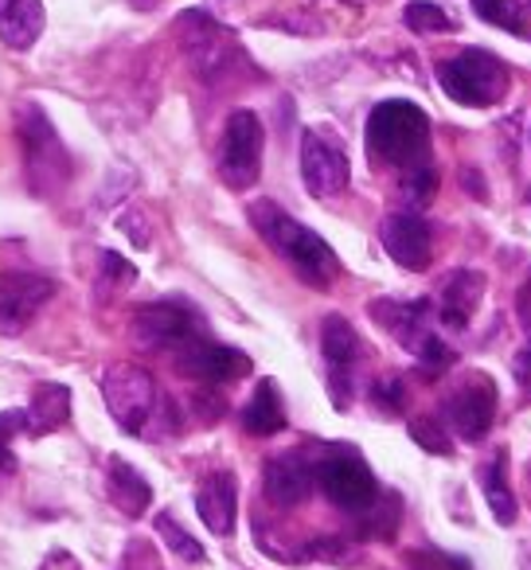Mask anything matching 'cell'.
Instances as JSON below:
<instances>
[{
  "label": "cell",
  "mask_w": 531,
  "mask_h": 570,
  "mask_svg": "<svg viewBox=\"0 0 531 570\" xmlns=\"http://www.w3.org/2000/svg\"><path fill=\"white\" fill-rule=\"evenodd\" d=\"M321 352H325V364H328V391H333L336 411H348L356 367L364 360V341L352 328V321L336 317V313L321 321Z\"/></svg>",
  "instance_id": "11"
},
{
  "label": "cell",
  "mask_w": 531,
  "mask_h": 570,
  "mask_svg": "<svg viewBox=\"0 0 531 570\" xmlns=\"http://www.w3.org/2000/svg\"><path fill=\"white\" fill-rule=\"evenodd\" d=\"M411 438L422 445L426 453H450L453 450V442H450V434H445V426L437 419H411Z\"/></svg>",
  "instance_id": "33"
},
{
  "label": "cell",
  "mask_w": 531,
  "mask_h": 570,
  "mask_svg": "<svg viewBox=\"0 0 531 570\" xmlns=\"http://www.w3.org/2000/svg\"><path fill=\"white\" fill-rule=\"evenodd\" d=\"M383 250L399 262L403 269H426L434 258V235H430L426 215L419 212H395L380 227Z\"/></svg>",
  "instance_id": "14"
},
{
  "label": "cell",
  "mask_w": 531,
  "mask_h": 570,
  "mask_svg": "<svg viewBox=\"0 0 531 570\" xmlns=\"http://www.w3.org/2000/svg\"><path fill=\"white\" fill-rule=\"evenodd\" d=\"M102 399L126 434H145L160 411L157 380L137 364H110L102 372Z\"/></svg>",
  "instance_id": "6"
},
{
  "label": "cell",
  "mask_w": 531,
  "mask_h": 570,
  "mask_svg": "<svg viewBox=\"0 0 531 570\" xmlns=\"http://www.w3.org/2000/svg\"><path fill=\"white\" fill-rule=\"evenodd\" d=\"M411 570H469V562L453 559V554H442V551H419V554H411Z\"/></svg>",
  "instance_id": "35"
},
{
  "label": "cell",
  "mask_w": 531,
  "mask_h": 570,
  "mask_svg": "<svg viewBox=\"0 0 531 570\" xmlns=\"http://www.w3.org/2000/svg\"><path fill=\"white\" fill-rule=\"evenodd\" d=\"M134 277H137V269L129 266L121 254L102 250V262H98V289H102V297L121 294L126 285H134Z\"/></svg>",
  "instance_id": "28"
},
{
  "label": "cell",
  "mask_w": 531,
  "mask_h": 570,
  "mask_svg": "<svg viewBox=\"0 0 531 570\" xmlns=\"http://www.w3.org/2000/svg\"><path fill=\"white\" fill-rule=\"evenodd\" d=\"M129 333L141 348L149 352H168V356H180L184 348H191L196 341H204L207 325L191 305H180V302H153V305H141L129 321Z\"/></svg>",
  "instance_id": "7"
},
{
  "label": "cell",
  "mask_w": 531,
  "mask_h": 570,
  "mask_svg": "<svg viewBox=\"0 0 531 570\" xmlns=\"http://www.w3.org/2000/svg\"><path fill=\"white\" fill-rule=\"evenodd\" d=\"M317 484L336 508L352 515H364L367 508H375V500L383 497L375 473L367 469V461L352 450H333L317 461Z\"/></svg>",
  "instance_id": "9"
},
{
  "label": "cell",
  "mask_w": 531,
  "mask_h": 570,
  "mask_svg": "<svg viewBox=\"0 0 531 570\" xmlns=\"http://www.w3.org/2000/svg\"><path fill=\"white\" fill-rule=\"evenodd\" d=\"M48 28L43 0H0V43L9 51H32Z\"/></svg>",
  "instance_id": "19"
},
{
  "label": "cell",
  "mask_w": 531,
  "mask_h": 570,
  "mask_svg": "<svg viewBox=\"0 0 531 570\" xmlns=\"http://www.w3.org/2000/svg\"><path fill=\"white\" fill-rule=\"evenodd\" d=\"M399 508H403V504H399L395 492H387V497L375 500V508H367V512H364V531H367V535H383V539L395 535Z\"/></svg>",
  "instance_id": "29"
},
{
  "label": "cell",
  "mask_w": 531,
  "mask_h": 570,
  "mask_svg": "<svg viewBox=\"0 0 531 570\" xmlns=\"http://www.w3.org/2000/svg\"><path fill=\"white\" fill-rule=\"evenodd\" d=\"M481 489H484V500H489V512L496 523H515V497L508 489V453L496 450L481 469Z\"/></svg>",
  "instance_id": "24"
},
{
  "label": "cell",
  "mask_w": 531,
  "mask_h": 570,
  "mask_svg": "<svg viewBox=\"0 0 531 570\" xmlns=\"http://www.w3.org/2000/svg\"><path fill=\"white\" fill-rule=\"evenodd\" d=\"M56 277L4 269L0 274V336H20L36 321V313L56 297Z\"/></svg>",
  "instance_id": "10"
},
{
  "label": "cell",
  "mask_w": 531,
  "mask_h": 570,
  "mask_svg": "<svg viewBox=\"0 0 531 570\" xmlns=\"http://www.w3.org/2000/svg\"><path fill=\"white\" fill-rule=\"evenodd\" d=\"M481 294H484V277L476 269H453V274H445L442 289H437V321L445 328H453V333L469 328L476 305H481Z\"/></svg>",
  "instance_id": "17"
},
{
  "label": "cell",
  "mask_w": 531,
  "mask_h": 570,
  "mask_svg": "<svg viewBox=\"0 0 531 570\" xmlns=\"http://www.w3.org/2000/svg\"><path fill=\"white\" fill-rule=\"evenodd\" d=\"M24 414H28V434L36 438L51 434V430L67 426V419H71V391L63 383H40L32 391V399H28Z\"/></svg>",
  "instance_id": "23"
},
{
  "label": "cell",
  "mask_w": 531,
  "mask_h": 570,
  "mask_svg": "<svg viewBox=\"0 0 531 570\" xmlns=\"http://www.w3.org/2000/svg\"><path fill=\"white\" fill-rule=\"evenodd\" d=\"M235 508H238V484L230 473H212L196 492V512L215 535L235 531Z\"/></svg>",
  "instance_id": "20"
},
{
  "label": "cell",
  "mask_w": 531,
  "mask_h": 570,
  "mask_svg": "<svg viewBox=\"0 0 531 570\" xmlns=\"http://www.w3.org/2000/svg\"><path fill=\"white\" fill-rule=\"evenodd\" d=\"M372 321L387 328V333L411 352H419L422 344L430 341V333H426L430 302L426 297H419V302H372Z\"/></svg>",
  "instance_id": "18"
},
{
  "label": "cell",
  "mask_w": 531,
  "mask_h": 570,
  "mask_svg": "<svg viewBox=\"0 0 531 570\" xmlns=\"http://www.w3.org/2000/svg\"><path fill=\"white\" fill-rule=\"evenodd\" d=\"M372 403L380 406L383 414H399V411H403V383H399V380H380L372 387Z\"/></svg>",
  "instance_id": "34"
},
{
  "label": "cell",
  "mask_w": 531,
  "mask_h": 570,
  "mask_svg": "<svg viewBox=\"0 0 531 570\" xmlns=\"http://www.w3.org/2000/svg\"><path fill=\"white\" fill-rule=\"evenodd\" d=\"M520 562H523V570H531V547H523V559Z\"/></svg>",
  "instance_id": "39"
},
{
  "label": "cell",
  "mask_w": 531,
  "mask_h": 570,
  "mask_svg": "<svg viewBox=\"0 0 531 570\" xmlns=\"http://www.w3.org/2000/svg\"><path fill=\"white\" fill-rule=\"evenodd\" d=\"M243 430L254 438H271L286 430V403H282V391L274 380H258L250 403L243 406Z\"/></svg>",
  "instance_id": "22"
},
{
  "label": "cell",
  "mask_w": 531,
  "mask_h": 570,
  "mask_svg": "<svg viewBox=\"0 0 531 570\" xmlns=\"http://www.w3.org/2000/svg\"><path fill=\"white\" fill-rule=\"evenodd\" d=\"M515 321H520L523 336H528V348H531V274L523 277L520 294H515Z\"/></svg>",
  "instance_id": "36"
},
{
  "label": "cell",
  "mask_w": 531,
  "mask_h": 570,
  "mask_svg": "<svg viewBox=\"0 0 531 570\" xmlns=\"http://www.w3.org/2000/svg\"><path fill=\"white\" fill-rule=\"evenodd\" d=\"M461 180H465V191L476 199H489V188H484V176L473 173V168H461Z\"/></svg>",
  "instance_id": "37"
},
{
  "label": "cell",
  "mask_w": 531,
  "mask_h": 570,
  "mask_svg": "<svg viewBox=\"0 0 531 570\" xmlns=\"http://www.w3.org/2000/svg\"><path fill=\"white\" fill-rule=\"evenodd\" d=\"M157 535L168 543V551L176 554V559L184 562H204V547L196 543V539L188 535V531L180 528V520H176L173 512H160L157 515Z\"/></svg>",
  "instance_id": "27"
},
{
  "label": "cell",
  "mask_w": 531,
  "mask_h": 570,
  "mask_svg": "<svg viewBox=\"0 0 531 570\" xmlns=\"http://www.w3.org/2000/svg\"><path fill=\"white\" fill-rule=\"evenodd\" d=\"M17 137H20V149H24L20 160H24L28 191L40 199L63 196V188L75 176V160L40 102L17 106Z\"/></svg>",
  "instance_id": "3"
},
{
  "label": "cell",
  "mask_w": 531,
  "mask_h": 570,
  "mask_svg": "<svg viewBox=\"0 0 531 570\" xmlns=\"http://www.w3.org/2000/svg\"><path fill=\"white\" fill-rule=\"evenodd\" d=\"M129 4H134L137 12H153L160 4V0H129Z\"/></svg>",
  "instance_id": "38"
},
{
  "label": "cell",
  "mask_w": 531,
  "mask_h": 570,
  "mask_svg": "<svg viewBox=\"0 0 531 570\" xmlns=\"http://www.w3.org/2000/svg\"><path fill=\"white\" fill-rule=\"evenodd\" d=\"M496 383L489 375H469L458 391L445 395V419H450L453 434L465 442H481L496 419Z\"/></svg>",
  "instance_id": "13"
},
{
  "label": "cell",
  "mask_w": 531,
  "mask_h": 570,
  "mask_svg": "<svg viewBox=\"0 0 531 570\" xmlns=\"http://www.w3.org/2000/svg\"><path fill=\"white\" fill-rule=\"evenodd\" d=\"M403 24L411 28V32L434 36V32H453L458 20H453L445 9H437V4H430V0H414V4L403 9Z\"/></svg>",
  "instance_id": "26"
},
{
  "label": "cell",
  "mask_w": 531,
  "mask_h": 570,
  "mask_svg": "<svg viewBox=\"0 0 531 570\" xmlns=\"http://www.w3.org/2000/svg\"><path fill=\"white\" fill-rule=\"evenodd\" d=\"M176 43H180L184 59L204 82H223L230 75L246 71V51L238 40L204 9H188L176 17Z\"/></svg>",
  "instance_id": "4"
},
{
  "label": "cell",
  "mask_w": 531,
  "mask_h": 570,
  "mask_svg": "<svg viewBox=\"0 0 531 570\" xmlns=\"http://www.w3.org/2000/svg\"><path fill=\"white\" fill-rule=\"evenodd\" d=\"M106 492H110L114 508H118L121 515H129V520L145 515V508L153 504L149 481L121 458H110V465H106Z\"/></svg>",
  "instance_id": "21"
},
{
  "label": "cell",
  "mask_w": 531,
  "mask_h": 570,
  "mask_svg": "<svg viewBox=\"0 0 531 570\" xmlns=\"http://www.w3.org/2000/svg\"><path fill=\"white\" fill-rule=\"evenodd\" d=\"M473 12L481 20H489V24L520 36V40H531V32H528V24H523V12H520L515 0H473Z\"/></svg>",
  "instance_id": "25"
},
{
  "label": "cell",
  "mask_w": 531,
  "mask_h": 570,
  "mask_svg": "<svg viewBox=\"0 0 531 570\" xmlns=\"http://www.w3.org/2000/svg\"><path fill=\"white\" fill-rule=\"evenodd\" d=\"M246 215H250V227L258 230L262 243L271 246L305 285L328 289V285L336 282V274H341L336 250L313 227L294 219L282 204H274V199H254V204L246 207Z\"/></svg>",
  "instance_id": "1"
},
{
  "label": "cell",
  "mask_w": 531,
  "mask_h": 570,
  "mask_svg": "<svg viewBox=\"0 0 531 570\" xmlns=\"http://www.w3.org/2000/svg\"><path fill=\"white\" fill-rule=\"evenodd\" d=\"M528 199H531V191H528Z\"/></svg>",
  "instance_id": "41"
},
{
  "label": "cell",
  "mask_w": 531,
  "mask_h": 570,
  "mask_svg": "<svg viewBox=\"0 0 531 570\" xmlns=\"http://www.w3.org/2000/svg\"><path fill=\"white\" fill-rule=\"evenodd\" d=\"M262 489H266V500L278 508L305 504L309 492L317 489V461H309L305 453H278L266 461Z\"/></svg>",
  "instance_id": "15"
},
{
  "label": "cell",
  "mask_w": 531,
  "mask_h": 570,
  "mask_svg": "<svg viewBox=\"0 0 531 570\" xmlns=\"http://www.w3.org/2000/svg\"><path fill=\"white\" fill-rule=\"evenodd\" d=\"M367 153L375 165L414 173L430 165V114L406 98H387L367 118Z\"/></svg>",
  "instance_id": "2"
},
{
  "label": "cell",
  "mask_w": 531,
  "mask_h": 570,
  "mask_svg": "<svg viewBox=\"0 0 531 570\" xmlns=\"http://www.w3.org/2000/svg\"><path fill=\"white\" fill-rule=\"evenodd\" d=\"M414 356H419L422 375H426V380H437V375H445L453 364H458V352H453L445 341H437V336H430V341L422 344V348L414 352Z\"/></svg>",
  "instance_id": "30"
},
{
  "label": "cell",
  "mask_w": 531,
  "mask_h": 570,
  "mask_svg": "<svg viewBox=\"0 0 531 570\" xmlns=\"http://www.w3.org/2000/svg\"><path fill=\"white\" fill-rule=\"evenodd\" d=\"M434 191H437V173L430 165L414 168V173H403V188H399V196H403L406 204H414V212H419V207H426Z\"/></svg>",
  "instance_id": "31"
},
{
  "label": "cell",
  "mask_w": 531,
  "mask_h": 570,
  "mask_svg": "<svg viewBox=\"0 0 531 570\" xmlns=\"http://www.w3.org/2000/svg\"><path fill=\"white\" fill-rule=\"evenodd\" d=\"M528 481H531V465H528Z\"/></svg>",
  "instance_id": "40"
},
{
  "label": "cell",
  "mask_w": 531,
  "mask_h": 570,
  "mask_svg": "<svg viewBox=\"0 0 531 570\" xmlns=\"http://www.w3.org/2000/svg\"><path fill=\"white\" fill-rule=\"evenodd\" d=\"M262 145H266V129H262L258 114L235 110L223 126L219 141V176L227 188L246 191L258 184L262 176Z\"/></svg>",
  "instance_id": "8"
},
{
  "label": "cell",
  "mask_w": 531,
  "mask_h": 570,
  "mask_svg": "<svg viewBox=\"0 0 531 570\" xmlns=\"http://www.w3.org/2000/svg\"><path fill=\"white\" fill-rule=\"evenodd\" d=\"M434 75L437 87L445 90V98H453L465 110H489V106L504 102L508 90H512L508 67L484 48H465L458 56L442 59Z\"/></svg>",
  "instance_id": "5"
},
{
  "label": "cell",
  "mask_w": 531,
  "mask_h": 570,
  "mask_svg": "<svg viewBox=\"0 0 531 570\" xmlns=\"http://www.w3.org/2000/svg\"><path fill=\"white\" fill-rule=\"evenodd\" d=\"M302 180L313 199H336L348 188V157L321 129L302 134Z\"/></svg>",
  "instance_id": "12"
},
{
  "label": "cell",
  "mask_w": 531,
  "mask_h": 570,
  "mask_svg": "<svg viewBox=\"0 0 531 570\" xmlns=\"http://www.w3.org/2000/svg\"><path fill=\"white\" fill-rule=\"evenodd\" d=\"M20 430H28V414L24 411H4L0 414V481L17 469V458H12V438L20 434Z\"/></svg>",
  "instance_id": "32"
},
{
  "label": "cell",
  "mask_w": 531,
  "mask_h": 570,
  "mask_svg": "<svg viewBox=\"0 0 531 570\" xmlns=\"http://www.w3.org/2000/svg\"><path fill=\"white\" fill-rule=\"evenodd\" d=\"M173 360L184 375H191L199 383H235L243 375H250V356L238 348H227V344H215L212 336L196 341L191 348H184Z\"/></svg>",
  "instance_id": "16"
}]
</instances>
